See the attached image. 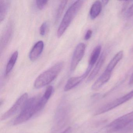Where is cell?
Here are the masks:
<instances>
[{
    "instance_id": "2",
    "label": "cell",
    "mask_w": 133,
    "mask_h": 133,
    "mask_svg": "<svg viewBox=\"0 0 133 133\" xmlns=\"http://www.w3.org/2000/svg\"><path fill=\"white\" fill-rule=\"evenodd\" d=\"M64 65L63 61H59L41 74L35 81V88H40L52 82L59 75L63 69Z\"/></svg>"
},
{
    "instance_id": "9",
    "label": "cell",
    "mask_w": 133,
    "mask_h": 133,
    "mask_svg": "<svg viewBox=\"0 0 133 133\" xmlns=\"http://www.w3.org/2000/svg\"><path fill=\"white\" fill-rule=\"evenodd\" d=\"M92 68L88 67L85 72L81 76L73 77L68 81L64 88L65 91L71 90L81 83L85 78H86L90 73Z\"/></svg>"
},
{
    "instance_id": "17",
    "label": "cell",
    "mask_w": 133,
    "mask_h": 133,
    "mask_svg": "<svg viewBox=\"0 0 133 133\" xmlns=\"http://www.w3.org/2000/svg\"><path fill=\"white\" fill-rule=\"evenodd\" d=\"M102 47L100 45L96 46L93 50L89 59L88 66L92 68L96 63L97 62L101 54Z\"/></svg>"
},
{
    "instance_id": "19",
    "label": "cell",
    "mask_w": 133,
    "mask_h": 133,
    "mask_svg": "<svg viewBox=\"0 0 133 133\" xmlns=\"http://www.w3.org/2000/svg\"><path fill=\"white\" fill-rule=\"evenodd\" d=\"M18 53L15 51L12 54L8 63L5 71V76L6 77L13 70L18 57Z\"/></svg>"
},
{
    "instance_id": "4",
    "label": "cell",
    "mask_w": 133,
    "mask_h": 133,
    "mask_svg": "<svg viewBox=\"0 0 133 133\" xmlns=\"http://www.w3.org/2000/svg\"><path fill=\"white\" fill-rule=\"evenodd\" d=\"M84 2V1H77L68 9L57 30V36L58 38H60L66 31L82 7Z\"/></svg>"
},
{
    "instance_id": "26",
    "label": "cell",
    "mask_w": 133,
    "mask_h": 133,
    "mask_svg": "<svg viewBox=\"0 0 133 133\" xmlns=\"http://www.w3.org/2000/svg\"><path fill=\"white\" fill-rule=\"evenodd\" d=\"M72 128L69 127L61 133H72Z\"/></svg>"
},
{
    "instance_id": "10",
    "label": "cell",
    "mask_w": 133,
    "mask_h": 133,
    "mask_svg": "<svg viewBox=\"0 0 133 133\" xmlns=\"http://www.w3.org/2000/svg\"><path fill=\"white\" fill-rule=\"evenodd\" d=\"M14 31L13 25L10 23L7 26L3 34L2 35L1 41V52L6 48L9 44L13 34Z\"/></svg>"
},
{
    "instance_id": "14",
    "label": "cell",
    "mask_w": 133,
    "mask_h": 133,
    "mask_svg": "<svg viewBox=\"0 0 133 133\" xmlns=\"http://www.w3.org/2000/svg\"><path fill=\"white\" fill-rule=\"evenodd\" d=\"M105 59V55L104 54H103L102 56L99 57L98 60L97 61L95 68L93 69L92 71L91 72L87 80V82H89L91 81L96 77L97 75L100 70L101 67L104 63V61Z\"/></svg>"
},
{
    "instance_id": "23",
    "label": "cell",
    "mask_w": 133,
    "mask_h": 133,
    "mask_svg": "<svg viewBox=\"0 0 133 133\" xmlns=\"http://www.w3.org/2000/svg\"><path fill=\"white\" fill-rule=\"evenodd\" d=\"M48 2V1H36V3L37 8L39 10H42L47 4Z\"/></svg>"
},
{
    "instance_id": "16",
    "label": "cell",
    "mask_w": 133,
    "mask_h": 133,
    "mask_svg": "<svg viewBox=\"0 0 133 133\" xmlns=\"http://www.w3.org/2000/svg\"><path fill=\"white\" fill-rule=\"evenodd\" d=\"M10 5V1L5 0L0 1V21H4Z\"/></svg>"
},
{
    "instance_id": "22",
    "label": "cell",
    "mask_w": 133,
    "mask_h": 133,
    "mask_svg": "<svg viewBox=\"0 0 133 133\" xmlns=\"http://www.w3.org/2000/svg\"><path fill=\"white\" fill-rule=\"evenodd\" d=\"M117 133H133V121L121 128Z\"/></svg>"
},
{
    "instance_id": "20",
    "label": "cell",
    "mask_w": 133,
    "mask_h": 133,
    "mask_svg": "<svg viewBox=\"0 0 133 133\" xmlns=\"http://www.w3.org/2000/svg\"><path fill=\"white\" fill-rule=\"evenodd\" d=\"M127 25H132L133 23V4L127 9L125 13Z\"/></svg>"
},
{
    "instance_id": "3",
    "label": "cell",
    "mask_w": 133,
    "mask_h": 133,
    "mask_svg": "<svg viewBox=\"0 0 133 133\" xmlns=\"http://www.w3.org/2000/svg\"><path fill=\"white\" fill-rule=\"evenodd\" d=\"M40 98L39 96H37L28 99L21 112L14 121V125H18L28 121L38 113L37 105Z\"/></svg>"
},
{
    "instance_id": "5",
    "label": "cell",
    "mask_w": 133,
    "mask_h": 133,
    "mask_svg": "<svg viewBox=\"0 0 133 133\" xmlns=\"http://www.w3.org/2000/svg\"><path fill=\"white\" fill-rule=\"evenodd\" d=\"M132 97H133V90L121 97L106 103L105 105H103L96 110L94 114L95 116H97L112 110L129 101Z\"/></svg>"
},
{
    "instance_id": "8",
    "label": "cell",
    "mask_w": 133,
    "mask_h": 133,
    "mask_svg": "<svg viewBox=\"0 0 133 133\" xmlns=\"http://www.w3.org/2000/svg\"><path fill=\"white\" fill-rule=\"evenodd\" d=\"M85 49L86 46L83 43H79L76 46L71 62L70 70L71 72L75 70L78 64L82 59L85 52Z\"/></svg>"
},
{
    "instance_id": "12",
    "label": "cell",
    "mask_w": 133,
    "mask_h": 133,
    "mask_svg": "<svg viewBox=\"0 0 133 133\" xmlns=\"http://www.w3.org/2000/svg\"><path fill=\"white\" fill-rule=\"evenodd\" d=\"M53 91V88L51 85L46 88L45 93L42 97L39 98L37 105V112L41 111L45 105L48 100L52 96Z\"/></svg>"
},
{
    "instance_id": "18",
    "label": "cell",
    "mask_w": 133,
    "mask_h": 133,
    "mask_svg": "<svg viewBox=\"0 0 133 133\" xmlns=\"http://www.w3.org/2000/svg\"><path fill=\"white\" fill-rule=\"evenodd\" d=\"M102 9V3L99 1H96L92 4L90 9V16L92 20L95 19L101 13Z\"/></svg>"
},
{
    "instance_id": "15",
    "label": "cell",
    "mask_w": 133,
    "mask_h": 133,
    "mask_svg": "<svg viewBox=\"0 0 133 133\" xmlns=\"http://www.w3.org/2000/svg\"><path fill=\"white\" fill-rule=\"evenodd\" d=\"M123 57V51L121 50L119 51L114 57L109 64L107 65L106 70L112 72L116 66L117 64L121 60Z\"/></svg>"
},
{
    "instance_id": "7",
    "label": "cell",
    "mask_w": 133,
    "mask_h": 133,
    "mask_svg": "<svg viewBox=\"0 0 133 133\" xmlns=\"http://www.w3.org/2000/svg\"><path fill=\"white\" fill-rule=\"evenodd\" d=\"M28 99V93H24L21 96L12 106L1 116V120H5L10 118L20 110L22 109Z\"/></svg>"
},
{
    "instance_id": "24",
    "label": "cell",
    "mask_w": 133,
    "mask_h": 133,
    "mask_svg": "<svg viewBox=\"0 0 133 133\" xmlns=\"http://www.w3.org/2000/svg\"><path fill=\"white\" fill-rule=\"evenodd\" d=\"M48 25V23L46 22H43L42 24L41 25L39 29V33H40V35L42 36H44L45 34Z\"/></svg>"
},
{
    "instance_id": "27",
    "label": "cell",
    "mask_w": 133,
    "mask_h": 133,
    "mask_svg": "<svg viewBox=\"0 0 133 133\" xmlns=\"http://www.w3.org/2000/svg\"><path fill=\"white\" fill-rule=\"evenodd\" d=\"M129 84L130 85H132L133 84V73L131 75L130 78V80H129Z\"/></svg>"
},
{
    "instance_id": "13",
    "label": "cell",
    "mask_w": 133,
    "mask_h": 133,
    "mask_svg": "<svg viewBox=\"0 0 133 133\" xmlns=\"http://www.w3.org/2000/svg\"><path fill=\"white\" fill-rule=\"evenodd\" d=\"M44 46V43L42 41H39L35 44L29 53L30 60L34 61L38 58L43 51Z\"/></svg>"
},
{
    "instance_id": "11",
    "label": "cell",
    "mask_w": 133,
    "mask_h": 133,
    "mask_svg": "<svg viewBox=\"0 0 133 133\" xmlns=\"http://www.w3.org/2000/svg\"><path fill=\"white\" fill-rule=\"evenodd\" d=\"M112 73L111 71L105 69L103 73L92 85L91 87L92 89L96 91L100 89L110 80Z\"/></svg>"
},
{
    "instance_id": "1",
    "label": "cell",
    "mask_w": 133,
    "mask_h": 133,
    "mask_svg": "<svg viewBox=\"0 0 133 133\" xmlns=\"http://www.w3.org/2000/svg\"><path fill=\"white\" fill-rule=\"evenodd\" d=\"M71 108L66 101L61 103L55 114L51 133H57L66 125L70 117Z\"/></svg>"
},
{
    "instance_id": "28",
    "label": "cell",
    "mask_w": 133,
    "mask_h": 133,
    "mask_svg": "<svg viewBox=\"0 0 133 133\" xmlns=\"http://www.w3.org/2000/svg\"><path fill=\"white\" fill-rule=\"evenodd\" d=\"M103 2V3L104 4H107V3H108V2H109V1H102Z\"/></svg>"
},
{
    "instance_id": "21",
    "label": "cell",
    "mask_w": 133,
    "mask_h": 133,
    "mask_svg": "<svg viewBox=\"0 0 133 133\" xmlns=\"http://www.w3.org/2000/svg\"><path fill=\"white\" fill-rule=\"evenodd\" d=\"M67 3L68 1H61V2L60 3L59 5L57 10L56 14V19H55L56 22H57L59 18L61 17Z\"/></svg>"
},
{
    "instance_id": "6",
    "label": "cell",
    "mask_w": 133,
    "mask_h": 133,
    "mask_svg": "<svg viewBox=\"0 0 133 133\" xmlns=\"http://www.w3.org/2000/svg\"><path fill=\"white\" fill-rule=\"evenodd\" d=\"M133 121V111L119 117L106 126L110 133L117 131Z\"/></svg>"
},
{
    "instance_id": "25",
    "label": "cell",
    "mask_w": 133,
    "mask_h": 133,
    "mask_svg": "<svg viewBox=\"0 0 133 133\" xmlns=\"http://www.w3.org/2000/svg\"><path fill=\"white\" fill-rule=\"evenodd\" d=\"M92 32L91 30H88L87 31L84 36V39L85 40H88L91 38Z\"/></svg>"
}]
</instances>
